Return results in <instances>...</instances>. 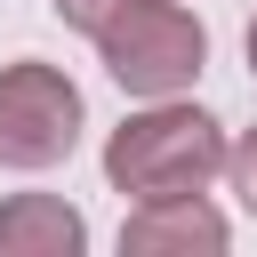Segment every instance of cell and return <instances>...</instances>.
<instances>
[{
	"label": "cell",
	"mask_w": 257,
	"mask_h": 257,
	"mask_svg": "<svg viewBox=\"0 0 257 257\" xmlns=\"http://www.w3.org/2000/svg\"><path fill=\"white\" fill-rule=\"evenodd\" d=\"M233 161V137L217 112L193 96H145L112 137H104V185L120 201H169V193H209Z\"/></svg>",
	"instance_id": "obj_1"
},
{
	"label": "cell",
	"mask_w": 257,
	"mask_h": 257,
	"mask_svg": "<svg viewBox=\"0 0 257 257\" xmlns=\"http://www.w3.org/2000/svg\"><path fill=\"white\" fill-rule=\"evenodd\" d=\"M96 64L137 104L145 96H193V80L209 72V24L185 0H128L96 32Z\"/></svg>",
	"instance_id": "obj_2"
},
{
	"label": "cell",
	"mask_w": 257,
	"mask_h": 257,
	"mask_svg": "<svg viewBox=\"0 0 257 257\" xmlns=\"http://www.w3.org/2000/svg\"><path fill=\"white\" fill-rule=\"evenodd\" d=\"M88 128V104H80V80L48 56H16L0 64V169L16 177H40L56 161H72Z\"/></svg>",
	"instance_id": "obj_3"
},
{
	"label": "cell",
	"mask_w": 257,
	"mask_h": 257,
	"mask_svg": "<svg viewBox=\"0 0 257 257\" xmlns=\"http://www.w3.org/2000/svg\"><path fill=\"white\" fill-rule=\"evenodd\" d=\"M233 225L225 209H209V193H169V201H137L120 217V257H225Z\"/></svg>",
	"instance_id": "obj_4"
},
{
	"label": "cell",
	"mask_w": 257,
	"mask_h": 257,
	"mask_svg": "<svg viewBox=\"0 0 257 257\" xmlns=\"http://www.w3.org/2000/svg\"><path fill=\"white\" fill-rule=\"evenodd\" d=\"M88 217L64 193H8L0 201V257H80Z\"/></svg>",
	"instance_id": "obj_5"
},
{
	"label": "cell",
	"mask_w": 257,
	"mask_h": 257,
	"mask_svg": "<svg viewBox=\"0 0 257 257\" xmlns=\"http://www.w3.org/2000/svg\"><path fill=\"white\" fill-rule=\"evenodd\" d=\"M225 185H233V201L257 217V120L233 137V161H225Z\"/></svg>",
	"instance_id": "obj_6"
},
{
	"label": "cell",
	"mask_w": 257,
	"mask_h": 257,
	"mask_svg": "<svg viewBox=\"0 0 257 257\" xmlns=\"http://www.w3.org/2000/svg\"><path fill=\"white\" fill-rule=\"evenodd\" d=\"M48 8H56V24H64V32L96 40V32H104V24H112V16L128 8V0H48Z\"/></svg>",
	"instance_id": "obj_7"
},
{
	"label": "cell",
	"mask_w": 257,
	"mask_h": 257,
	"mask_svg": "<svg viewBox=\"0 0 257 257\" xmlns=\"http://www.w3.org/2000/svg\"><path fill=\"white\" fill-rule=\"evenodd\" d=\"M241 56H249V72H257V16H249V32H241Z\"/></svg>",
	"instance_id": "obj_8"
}]
</instances>
